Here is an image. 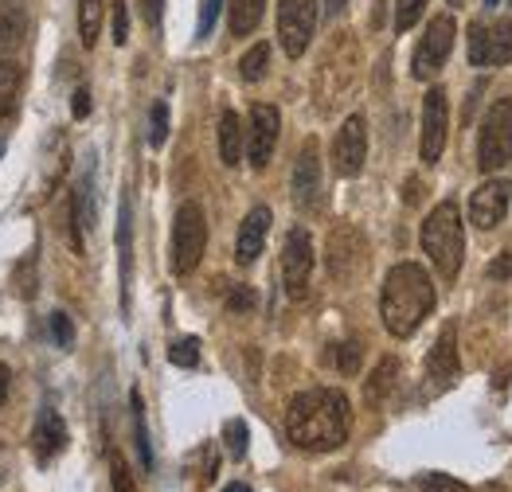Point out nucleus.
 Segmentation results:
<instances>
[{
	"mask_svg": "<svg viewBox=\"0 0 512 492\" xmlns=\"http://www.w3.org/2000/svg\"><path fill=\"white\" fill-rule=\"evenodd\" d=\"M161 12H165V0H145V20H149V28H161Z\"/></svg>",
	"mask_w": 512,
	"mask_h": 492,
	"instance_id": "nucleus-41",
	"label": "nucleus"
},
{
	"mask_svg": "<svg viewBox=\"0 0 512 492\" xmlns=\"http://www.w3.org/2000/svg\"><path fill=\"white\" fill-rule=\"evenodd\" d=\"M255 309V289L235 286L227 293V313H251Z\"/></svg>",
	"mask_w": 512,
	"mask_h": 492,
	"instance_id": "nucleus-35",
	"label": "nucleus"
},
{
	"mask_svg": "<svg viewBox=\"0 0 512 492\" xmlns=\"http://www.w3.org/2000/svg\"><path fill=\"white\" fill-rule=\"evenodd\" d=\"M434 313V282L423 266L415 262H399L391 266L384 278V293H380V317L391 336H411L415 328Z\"/></svg>",
	"mask_w": 512,
	"mask_h": 492,
	"instance_id": "nucleus-2",
	"label": "nucleus"
},
{
	"mask_svg": "<svg viewBox=\"0 0 512 492\" xmlns=\"http://www.w3.org/2000/svg\"><path fill=\"white\" fill-rule=\"evenodd\" d=\"M110 469H114V492H137L133 489V473H129L126 461H122L118 453L110 457Z\"/></svg>",
	"mask_w": 512,
	"mask_h": 492,
	"instance_id": "nucleus-37",
	"label": "nucleus"
},
{
	"mask_svg": "<svg viewBox=\"0 0 512 492\" xmlns=\"http://www.w3.org/2000/svg\"><path fill=\"white\" fill-rule=\"evenodd\" d=\"M395 379H399V360L387 356L384 364L376 368V375L368 379V403H384L387 395H391V387H395Z\"/></svg>",
	"mask_w": 512,
	"mask_h": 492,
	"instance_id": "nucleus-25",
	"label": "nucleus"
},
{
	"mask_svg": "<svg viewBox=\"0 0 512 492\" xmlns=\"http://www.w3.org/2000/svg\"><path fill=\"white\" fill-rule=\"evenodd\" d=\"M266 67H270V43H255L243 59H239V75L247 82H258L266 75Z\"/></svg>",
	"mask_w": 512,
	"mask_h": 492,
	"instance_id": "nucleus-26",
	"label": "nucleus"
},
{
	"mask_svg": "<svg viewBox=\"0 0 512 492\" xmlns=\"http://www.w3.org/2000/svg\"><path fill=\"white\" fill-rule=\"evenodd\" d=\"M360 360H364V348H360L356 340H348V344L337 348V368H341L344 375H356V371H360Z\"/></svg>",
	"mask_w": 512,
	"mask_h": 492,
	"instance_id": "nucleus-33",
	"label": "nucleus"
},
{
	"mask_svg": "<svg viewBox=\"0 0 512 492\" xmlns=\"http://www.w3.org/2000/svg\"><path fill=\"white\" fill-rule=\"evenodd\" d=\"M219 8H223V0H204V8H200V28H196V36H212Z\"/></svg>",
	"mask_w": 512,
	"mask_h": 492,
	"instance_id": "nucleus-38",
	"label": "nucleus"
},
{
	"mask_svg": "<svg viewBox=\"0 0 512 492\" xmlns=\"http://www.w3.org/2000/svg\"><path fill=\"white\" fill-rule=\"evenodd\" d=\"M419 492H466V485L454 481V477H446V473H427L419 481Z\"/></svg>",
	"mask_w": 512,
	"mask_h": 492,
	"instance_id": "nucleus-34",
	"label": "nucleus"
},
{
	"mask_svg": "<svg viewBox=\"0 0 512 492\" xmlns=\"http://www.w3.org/2000/svg\"><path fill=\"white\" fill-rule=\"evenodd\" d=\"M129 407H133V442H137V457H141V469L149 473V469H153V450H149V430H145L141 391H133V395H129Z\"/></svg>",
	"mask_w": 512,
	"mask_h": 492,
	"instance_id": "nucleus-23",
	"label": "nucleus"
},
{
	"mask_svg": "<svg viewBox=\"0 0 512 492\" xmlns=\"http://www.w3.org/2000/svg\"><path fill=\"white\" fill-rule=\"evenodd\" d=\"M454 16H434L427 28V36L419 43V51H415V63H411V71H415V79H434L442 67H446V59H450V51H454Z\"/></svg>",
	"mask_w": 512,
	"mask_h": 492,
	"instance_id": "nucleus-7",
	"label": "nucleus"
},
{
	"mask_svg": "<svg viewBox=\"0 0 512 492\" xmlns=\"http://www.w3.org/2000/svg\"><path fill=\"white\" fill-rule=\"evenodd\" d=\"M470 63L473 67H505L512 63V24H473L470 28Z\"/></svg>",
	"mask_w": 512,
	"mask_h": 492,
	"instance_id": "nucleus-10",
	"label": "nucleus"
},
{
	"mask_svg": "<svg viewBox=\"0 0 512 492\" xmlns=\"http://www.w3.org/2000/svg\"><path fill=\"white\" fill-rule=\"evenodd\" d=\"M423 8H427V0H395V28L399 32L415 28L419 16H423Z\"/></svg>",
	"mask_w": 512,
	"mask_h": 492,
	"instance_id": "nucleus-30",
	"label": "nucleus"
},
{
	"mask_svg": "<svg viewBox=\"0 0 512 492\" xmlns=\"http://www.w3.org/2000/svg\"><path fill=\"white\" fill-rule=\"evenodd\" d=\"M247 438H251V434H247V422H243V418H231V422L223 426V442H227V453H231L235 461L247 457Z\"/></svg>",
	"mask_w": 512,
	"mask_h": 492,
	"instance_id": "nucleus-29",
	"label": "nucleus"
},
{
	"mask_svg": "<svg viewBox=\"0 0 512 492\" xmlns=\"http://www.w3.org/2000/svg\"><path fill=\"white\" fill-rule=\"evenodd\" d=\"M309 274H313V239L305 227H294L282 246V282L294 301L309 293Z\"/></svg>",
	"mask_w": 512,
	"mask_h": 492,
	"instance_id": "nucleus-8",
	"label": "nucleus"
},
{
	"mask_svg": "<svg viewBox=\"0 0 512 492\" xmlns=\"http://www.w3.org/2000/svg\"><path fill=\"white\" fill-rule=\"evenodd\" d=\"M368 266V246L360 239V231L352 227H337L329 235V274L337 282H356Z\"/></svg>",
	"mask_w": 512,
	"mask_h": 492,
	"instance_id": "nucleus-11",
	"label": "nucleus"
},
{
	"mask_svg": "<svg viewBox=\"0 0 512 492\" xmlns=\"http://www.w3.org/2000/svg\"><path fill=\"white\" fill-rule=\"evenodd\" d=\"M423 250L434 262V270L450 282L458 278L462 270V258H466V231H462V215L458 204H438L423 223Z\"/></svg>",
	"mask_w": 512,
	"mask_h": 492,
	"instance_id": "nucleus-3",
	"label": "nucleus"
},
{
	"mask_svg": "<svg viewBox=\"0 0 512 492\" xmlns=\"http://www.w3.org/2000/svg\"><path fill=\"white\" fill-rule=\"evenodd\" d=\"M118 254H122V309H129V278H133V211L129 196L118 207Z\"/></svg>",
	"mask_w": 512,
	"mask_h": 492,
	"instance_id": "nucleus-19",
	"label": "nucleus"
},
{
	"mask_svg": "<svg viewBox=\"0 0 512 492\" xmlns=\"http://www.w3.org/2000/svg\"><path fill=\"white\" fill-rule=\"evenodd\" d=\"M458 332L454 328H446L442 336H438V344H434V352L427 356V379H430V391L438 395V391H446L454 379H458Z\"/></svg>",
	"mask_w": 512,
	"mask_h": 492,
	"instance_id": "nucleus-16",
	"label": "nucleus"
},
{
	"mask_svg": "<svg viewBox=\"0 0 512 492\" xmlns=\"http://www.w3.org/2000/svg\"><path fill=\"white\" fill-rule=\"evenodd\" d=\"M110 20H114V43L122 47V43L129 40V8L122 4V0L110 4Z\"/></svg>",
	"mask_w": 512,
	"mask_h": 492,
	"instance_id": "nucleus-36",
	"label": "nucleus"
},
{
	"mask_svg": "<svg viewBox=\"0 0 512 492\" xmlns=\"http://www.w3.org/2000/svg\"><path fill=\"white\" fill-rule=\"evenodd\" d=\"M219 157L231 168L243 157V122L235 110H223V118H219Z\"/></svg>",
	"mask_w": 512,
	"mask_h": 492,
	"instance_id": "nucleus-21",
	"label": "nucleus"
},
{
	"mask_svg": "<svg viewBox=\"0 0 512 492\" xmlns=\"http://www.w3.org/2000/svg\"><path fill=\"white\" fill-rule=\"evenodd\" d=\"M368 161V129H364V118L352 114L348 122L341 125L337 141H333V168L341 176H356Z\"/></svg>",
	"mask_w": 512,
	"mask_h": 492,
	"instance_id": "nucleus-13",
	"label": "nucleus"
},
{
	"mask_svg": "<svg viewBox=\"0 0 512 492\" xmlns=\"http://www.w3.org/2000/svg\"><path fill=\"white\" fill-rule=\"evenodd\" d=\"M32 450L40 461H51L67 450V426L59 418V410H43L40 422H36V434H32Z\"/></svg>",
	"mask_w": 512,
	"mask_h": 492,
	"instance_id": "nucleus-18",
	"label": "nucleus"
},
{
	"mask_svg": "<svg viewBox=\"0 0 512 492\" xmlns=\"http://www.w3.org/2000/svg\"><path fill=\"white\" fill-rule=\"evenodd\" d=\"M266 235H270V207H255V211L243 219L239 239H235V258H239V266H251L258 254H262Z\"/></svg>",
	"mask_w": 512,
	"mask_h": 492,
	"instance_id": "nucleus-17",
	"label": "nucleus"
},
{
	"mask_svg": "<svg viewBox=\"0 0 512 492\" xmlns=\"http://www.w3.org/2000/svg\"><path fill=\"white\" fill-rule=\"evenodd\" d=\"M512 204V184L509 180H489L473 192L470 200V219L477 227H497L505 215H509Z\"/></svg>",
	"mask_w": 512,
	"mask_h": 492,
	"instance_id": "nucleus-15",
	"label": "nucleus"
},
{
	"mask_svg": "<svg viewBox=\"0 0 512 492\" xmlns=\"http://www.w3.org/2000/svg\"><path fill=\"white\" fill-rule=\"evenodd\" d=\"M71 114H75V118H86V114H90V90H86V86L75 90V98H71Z\"/></svg>",
	"mask_w": 512,
	"mask_h": 492,
	"instance_id": "nucleus-40",
	"label": "nucleus"
},
{
	"mask_svg": "<svg viewBox=\"0 0 512 492\" xmlns=\"http://www.w3.org/2000/svg\"><path fill=\"white\" fill-rule=\"evenodd\" d=\"M407 204H419V180H407Z\"/></svg>",
	"mask_w": 512,
	"mask_h": 492,
	"instance_id": "nucleus-44",
	"label": "nucleus"
},
{
	"mask_svg": "<svg viewBox=\"0 0 512 492\" xmlns=\"http://www.w3.org/2000/svg\"><path fill=\"white\" fill-rule=\"evenodd\" d=\"M489 278H497V282H505V278H512V250H505L493 266H489Z\"/></svg>",
	"mask_w": 512,
	"mask_h": 492,
	"instance_id": "nucleus-39",
	"label": "nucleus"
},
{
	"mask_svg": "<svg viewBox=\"0 0 512 492\" xmlns=\"http://www.w3.org/2000/svg\"><path fill=\"white\" fill-rule=\"evenodd\" d=\"M477 164L481 172H497L512 164V98H497L489 106L477 137Z\"/></svg>",
	"mask_w": 512,
	"mask_h": 492,
	"instance_id": "nucleus-5",
	"label": "nucleus"
},
{
	"mask_svg": "<svg viewBox=\"0 0 512 492\" xmlns=\"http://www.w3.org/2000/svg\"><path fill=\"white\" fill-rule=\"evenodd\" d=\"M344 4H348V0H325V16H341Z\"/></svg>",
	"mask_w": 512,
	"mask_h": 492,
	"instance_id": "nucleus-43",
	"label": "nucleus"
},
{
	"mask_svg": "<svg viewBox=\"0 0 512 492\" xmlns=\"http://www.w3.org/2000/svg\"><path fill=\"white\" fill-rule=\"evenodd\" d=\"M28 32V12L20 0H0V51H12L20 47Z\"/></svg>",
	"mask_w": 512,
	"mask_h": 492,
	"instance_id": "nucleus-20",
	"label": "nucleus"
},
{
	"mask_svg": "<svg viewBox=\"0 0 512 492\" xmlns=\"http://www.w3.org/2000/svg\"><path fill=\"white\" fill-rule=\"evenodd\" d=\"M51 340L59 344V348H71L75 344V325H71V317L67 313H51Z\"/></svg>",
	"mask_w": 512,
	"mask_h": 492,
	"instance_id": "nucleus-32",
	"label": "nucleus"
},
{
	"mask_svg": "<svg viewBox=\"0 0 512 492\" xmlns=\"http://www.w3.org/2000/svg\"><path fill=\"white\" fill-rule=\"evenodd\" d=\"M294 204L301 211H313V207L321 204V157H317V141H305L298 164H294Z\"/></svg>",
	"mask_w": 512,
	"mask_h": 492,
	"instance_id": "nucleus-14",
	"label": "nucleus"
},
{
	"mask_svg": "<svg viewBox=\"0 0 512 492\" xmlns=\"http://www.w3.org/2000/svg\"><path fill=\"white\" fill-rule=\"evenodd\" d=\"M278 129H282V118L274 106L258 102L251 106V129H247V157L255 168H266L270 157H274V145H278Z\"/></svg>",
	"mask_w": 512,
	"mask_h": 492,
	"instance_id": "nucleus-12",
	"label": "nucleus"
},
{
	"mask_svg": "<svg viewBox=\"0 0 512 492\" xmlns=\"http://www.w3.org/2000/svg\"><path fill=\"white\" fill-rule=\"evenodd\" d=\"M450 4H462V0H450Z\"/></svg>",
	"mask_w": 512,
	"mask_h": 492,
	"instance_id": "nucleus-47",
	"label": "nucleus"
},
{
	"mask_svg": "<svg viewBox=\"0 0 512 492\" xmlns=\"http://www.w3.org/2000/svg\"><path fill=\"white\" fill-rule=\"evenodd\" d=\"M266 0H231V36H251L262 20Z\"/></svg>",
	"mask_w": 512,
	"mask_h": 492,
	"instance_id": "nucleus-22",
	"label": "nucleus"
},
{
	"mask_svg": "<svg viewBox=\"0 0 512 492\" xmlns=\"http://www.w3.org/2000/svg\"><path fill=\"white\" fill-rule=\"evenodd\" d=\"M16 90H20V67L16 63H0V118L12 114Z\"/></svg>",
	"mask_w": 512,
	"mask_h": 492,
	"instance_id": "nucleus-27",
	"label": "nucleus"
},
{
	"mask_svg": "<svg viewBox=\"0 0 512 492\" xmlns=\"http://www.w3.org/2000/svg\"><path fill=\"white\" fill-rule=\"evenodd\" d=\"M497 4H501V0H485V8H497Z\"/></svg>",
	"mask_w": 512,
	"mask_h": 492,
	"instance_id": "nucleus-46",
	"label": "nucleus"
},
{
	"mask_svg": "<svg viewBox=\"0 0 512 492\" xmlns=\"http://www.w3.org/2000/svg\"><path fill=\"white\" fill-rule=\"evenodd\" d=\"M317 28V0H282L278 8V40L286 47L290 59L305 55Z\"/></svg>",
	"mask_w": 512,
	"mask_h": 492,
	"instance_id": "nucleus-6",
	"label": "nucleus"
},
{
	"mask_svg": "<svg viewBox=\"0 0 512 492\" xmlns=\"http://www.w3.org/2000/svg\"><path fill=\"white\" fill-rule=\"evenodd\" d=\"M102 12H106V0H79V36H83V47L98 43Z\"/></svg>",
	"mask_w": 512,
	"mask_h": 492,
	"instance_id": "nucleus-24",
	"label": "nucleus"
},
{
	"mask_svg": "<svg viewBox=\"0 0 512 492\" xmlns=\"http://www.w3.org/2000/svg\"><path fill=\"white\" fill-rule=\"evenodd\" d=\"M208 246V219L200 204H184L176 211V227H172V274H192L204 258Z\"/></svg>",
	"mask_w": 512,
	"mask_h": 492,
	"instance_id": "nucleus-4",
	"label": "nucleus"
},
{
	"mask_svg": "<svg viewBox=\"0 0 512 492\" xmlns=\"http://www.w3.org/2000/svg\"><path fill=\"white\" fill-rule=\"evenodd\" d=\"M165 137H169V106H165V102H157V106H153V114H149V145H153V149H161V145H165Z\"/></svg>",
	"mask_w": 512,
	"mask_h": 492,
	"instance_id": "nucleus-31",
	"label": "nucleus"
},
{
	"mask_svg": "<svg viewBox=\"0 0 512 492\" xmlns=\"http://www.w3.org/2000/svg\"><path fill=\"white\" fill-rule=\"evenodd\" d=\"M169 364H176V368H196V364H200V340H196V336H184V340H172V348H169Z\"/></svg>",
	"mask_w": 512,
	"mask_h": 492,
	"instance_id": "nucleus-28",
	"label": "nucleus"
},
{
	"mask_svg": "<svg viewBox=\"0 0 512 492\" xmlns=\"http://www.w3.org/2000/svg\"><path fill=\"white\" fill-rule=\"evenodd\" d=\"M446 129H450V102H446V90H442V86H430L427 98H423V141H419L423 164L442 161Z\"/></svg>",
	"mask_w": 512,
	"mask_h": 492,
	"instance_id": "nucleus-9",
	"label": "nucleus"
},
{
	"mask_svg": "<svg viewBox=\"0 0 512 492\" xmlns=\"http://www.w3.org/2000/svg\"><path fill=\"white\" fill-rule=\"evenodd\" d=\"M223 492H251V485H243V481H235V485H227Z\"/></svg>",
	"mask_w": 512,
	"mask_h": 492,
	"instance_id": "nucleus-45",
	"label": "nucleus"
},
{
	"mask_svg": "<svg viewBox=\"0 0 512 492\" xmlns=\"http://www.w3.org/2000/svg\"><path fill=\"white\" fill-rule=\"evenodd\" d=\"M348 430H352V407L341 391H329V387L301 391L286 414L290 442L309 453L341 450L348 442Z\"/></svg>",
	"mask_w": 512,
	"mask_h": 492,
	"instance_id": "nucleus-1",
	"label": "nucleus"
},
{
	"mask_svg": "<svg viewBox=\"0 0 512 492\" xmlns=\"http://www.w3.org/2000/svg\"><path fill=\"white\" fill-rule=\"evenodd\" d=\"M8 387H12V371L0 364V407H4V399H8Z\"/></svg>",
	"mask_w": 512,
	"mask_h": 492,
	"instance_id": "nucleus-42",
	"label": "nucleus"
}]
</instances>
